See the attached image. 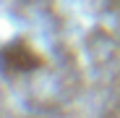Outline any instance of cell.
<instances>
[{
	"label": "cell",
	"mask_w": 120,
	"mask_h": 118,
	"mask_svg": "<svg viewBox=\"0 0 120 118\" xmlns=\"http://www.w3.org/2000/svg\"><path fill=\"white\" fill-rule=\"evenodd\" d=\"M39 66H42L39 53L31 45H26L24 39H13L0 47V73L24 76V73H34Z\"/></svg>",
	"instance_id": "1"
}]
</instances>
